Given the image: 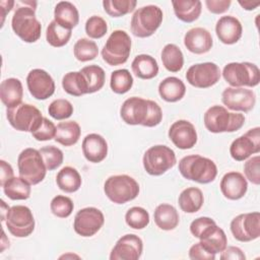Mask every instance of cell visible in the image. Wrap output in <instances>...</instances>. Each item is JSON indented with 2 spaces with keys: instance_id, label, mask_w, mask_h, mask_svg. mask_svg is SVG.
I'll use <instances>...</instances> for the list:
<instances>
[{
  "instance_id": "6da1fadb",
  "label": "cell",
  "mask_w": 260,
  "mask_h": 260,
  "mask_svg": "<svg viewBox=\"0 0 260 260\" xmlns=\"http://www.w3.org/2000/svg\"><path fill=\"white\" fill-rule=\"evenodd\" d=\"M120 116L128 125L154 127L161 122L162 111L154 101L132 96L122 104Z\"/></svg>"
},
{
  "instance_id": "7a4b0ae2",
  "label": "cell",
  "mask_w": 260,
  "mask_h": 260,
  "mask_svg": "<svg viewBox=\"0 0 260 260\" xmlns=\"http://www.w3.org/2000/svg\"><path fill=\"white\" fill-rule=\"evenodd\" d=\"M23 6H18L11 19L14 34L25 43L37 42L42 32L41 22L36 16L37 2L24 1Z\"/></svg>"
},
{
  "instance_id": "3957f363",
  "label": "cell",
  "mask_w": 260,
  "mask_h": 260,
  "mask_svg": "<svg viewBox=\"0 0 260 260\" xmlns=\"http://www.w3.org/2000/svg\"><path fill=\"white\" fill-rule=\"evenodd\" d=\"M179 172L190 181L200 184H208L214 181L217 176L215 162L199 154L186 155L179 161Z\"/></svg>"
},
{
  "instance_id": "277c9868",
  "label": "cell",
  "mask_w": 260,
  "mask_h": 260,
  "mask_svg": "<svg viewBox=\"0 0 260 260\" xmlns=\"http://www.w3.org/2000/svg\"><path fill=\"white\" fill-rule=\"evenodd\" d=\"M205 128L211 133L235 132L245 123V116L240 113L229 112L222 106H211L203 116Z\"/></svg>"
},
{
  "instance_id": "5b68a950",
  "label": "cell",
  "mask_w": 260,
  "mask_h": 260,
  "mask_svg": "<svg viewBox=\"0 0 260 260\" xmlns=\"http://www.w3.org/2000/svg\"><path fill=\"white\" fill-rule=\"evenodd\" d=\"M139 190V184L128 175L111 176L104 185L106 196L116 204H124L135 199Z\"/></svg>"
},
{
  "instance_id": "8992f818",
  "label": "cell",
  "mask_w": 260,
  "mask_h": 260,
  "mask_svg": "<svg viewBox=\"0 0 260 260\" xmlns=\"http://www.w3.org/2000/svg\"><path fill=\"white\" fill-rule=\"evenodd\" d=\"M164 18L161 9L156 5L138 8L131 18V31L137 38H148L160 26Z\"/></svg>"
},
{
  "instance_id": "52a82bcc",
  "label": "cell",
  "mask_w": 260,
  "mask_h": 260,
  "mask_svg": "<svg viewBox=\"0 0 260 260\" xmlns=\"http://www.w3.org/2000/svg\"><path fill=\"white\" fill-rule=\"evenodd\" d=\"M131 52V39L122 29L114 30L102 49L103 60L111 65L118 66L126 63Z\"/></svg>"
},
{
  "instance_id": "ba28073f",
  "label": "cell",
  "mask_w": 260,
  "mask_h": 260,
  "mask_svg": "<svg viewBox=\"0 0 260 260\" xmlns=\"http://www.w3.org/2000/svg\"><path fill=\"white\" fill-rule=\"evenodd\" d=\"M224 80L233 87H254L260 82V70L250 62H231L222 69Z\"/></svg>"
},
{
  "instance_id": "9c48e42d",
  "label": "cell",
  "mask_w": 260,
  "mask_h": 260,
  "mask_svg": "<svg viewBox=\"0 0 260 260\" xmlns=\"http://www.w3.org/2000/svg\"><path fill=\"white\" fill-rule=\"evenodd\" d=\"M17 167L19 177L27 181L30 185L41 183L45 179L48 171L40 150L31 147L25 148L19 153Z\"/></svg>"
},
{
  "instance_id": "30bf717a",
  "label": "cell",
  "mask_w": 260,
  "mask_h": 260,
  "mask_svg": "<svg viewBox=\"0 0 260 260\" xmlns=\"http://www.w3.org/2000/svg\"><path fill=\"white\" fill-rule=\"evenodd\" d=\"M142 162L147 174L160 176L176 165L177 158L172 148L167 145L157 144L149 147L144 152Z\"/></svg>"
},
{
  "instance_id": "8fae6325",
  "label": "cell",
  "mask_w": 260,
  "mask_h": 260,
  "mask_svg": "<svg viewBox=\"0 0 260 260\" xmlns=\"http://www.w3.org/2000/svg\"><path fill=\"white\" fill-rule=\"evenodd\" d=\"M6 117L14 129L30 133L40 125L44 118L37 107L25 103L7 108Z\"/></svg>"
},
{
  "instance_id": "7c38bea8",
  "label": "cell",
  "mask_w": 260,
  "mask_h": 260,
  "mask_svg": "<svg viewBox=\"0 0 260 260\" xmlns=\"http://www.w3.org/2000/svg\"><path fill=\"white\" fill-rule=\"evenodd\" d=\"M9 233L16 238L28 237L35 230V218L31 210L24 205L10 207L5 218Z\"/></svg>"
},
{
  "instance_id": "4fadbf2b",
  "label": "cell",
  "mask_w": 260,
  "mask_h": 260,
  "mask_svg": "<svg viewBox=\"0 0 260 260\" xmlns=\"http://www.w3.org/2000/svg\"><path fill=\"white\" fill-rule=\"evenodd\" d=\"M234 238L239 242H251L260 236V213L258 211L237 215L230 224Z\"/></svg>"
},
{
  "instance_id": "5bb4252c",
  "label": "cell",
  "mask_w": 260,
  "mask_h": 260,
  "mask_svg": "<svg viewBox=\"0 0 260 260\" xmlns=\"http://www.w3.org/2000/svg\"><path fill=\"white\" fill-rule=\"evenodd\" d=\"M220 78L219 67L212 62L197 63L189 67L186 79L189 84L197 88H208L216 84Z\"/></svg>"
},
{
  "instance_id": "9a60e30c",
  "label": "cell",
  "mask_w": 260,
  "mask_h": 260,
  "mask_svg": "<svg viewBox=\"0 0 260 260\" xmlns=\"http://www.w3.org/2000/svg\"><path fill=\"white\" fill-rule=\"evenodd\" d=\"M105 216L96 207H85L77 211L74 217L73 229L81 237L94 236L104 225Z\"/></svg>"
},
{
  "instance_id": "2e32d148",
  "label": "cell",
  "mask_w": 260,
  "mask_h": 260,
  "mask_svg": "<svg viewBox=\"0 0 260 260\" xmlns=\"http://www.w3.org/2000/svg\"><path fill=\"white\" fill-rule=\"evenodd\" d=\"M260 151V128L255 127L236 138L230 146V154L237 161H243Z\"/></svg>"
},
{
  "instance_id": "e0dca14e",
  "label": "cell",
  "mask_w": 260,
  "mask_h": 260,
  "mask_svg": "<svg viewBox=\"0 0 260 260\" xmlns=\"http://www.w3.org/2000/svg\"><path fill=\"white\" fill-rule=\"evenodd\" d=\"M221 102L230 110L247 113L254 108L256 95L252 89L230 86L222 91Z\"/></svg>"
},
{
  "instance_id": "ac0fdd59",
  "label": "cell",
  "mask_w": 260,
  "mask_h": 260,
  "mask_svg": "<svg viewBox=\"0 0 260 260\" xmlns=\"http://www.w3.org/2000/svg\"><path fill=\"white\" fill-rule=\"evenodd\" d=\"M26 85L29 93L40 101L49 99L55 92L54 79L44 69L30 70L26 76Z\"/></svg>"
},
{
  "instance_id": "d6986e66",
  "label": "cell",
  "mask_w": 260,
  "mask_h": 260,
  "mask_svg": "<svg viewBox=\"0 0 260 260\" xmlns=\"http://www.w3.org/2000/svg\"><path fill=\"white\" fill-rule=\"evenodd\" d=\"M143 250L142 240L134 234L122 236L111 251V260H138Z\"/></svg>"
},
{
  "instance_id": "ffe728a7",
  "label": "cell",
  "mask_w": 260,
  "mask_h": 260,
  "mask_svg": "<svg viewBox=\"0 0 260 260\" xmlns=\"http://www.w3.org/2000/svg\"><path fill=\"white\" fill-rule=\"evenodd\" d=\"M169 138L180 149H190L197 142V132L194 125L187 120L174 122L169 129Z\"/></svg>"
},
{
  "instance_id": "44dd1931",
  "label": "cell",
  "mask_w": 260,
  "mask_h": 260,
  "mask_svg": "<svg viewBox=\"0 0 260 260\" xmlns=\"http://www.w3.org/2000/svg\"><path fill=\"white\" fill-rule=\"evenodd\" d=\"M218 40L225 45L236 44L242 37L243 26L240 20L233 15L221 16L215 24Z\"/></svg>"
},
{
  "instance_id": "7402d4cb",
  "label": "cell",
  "mask_w": 260,
  "mask_h": 260,
  "mask_svg": "<svg viewBox=\"0 0 260 260\" xmlns=\"http://www.w3.org/2000/svg\"><path fill=\"white\" fill-rule=\"evenodd\" d=\"M219 188L225 198L238 200L245 196L248 190V183L241 173L229 172L221 178Z\"/></svg>"
},
{
  "instance_id": "603a6c76",
  "label": "cell",
  "mask_w": 260,
  "mask_h": 260,
  "mask_svg": "<svg viewBox=\"0 0 260 260\" xmlns=\"http://www.w3.org/2000/svg\"><path fill=\"white\" fill-rule=\"evenodd\" d=\"M184 45L191 53L200 55L210 51L213 45V40L206 28L193 27L185 34Z\"/></svg>"
},
{
  "instance_id": "cb8c5ba5",
  "label": "cell",
  "mask_w": 260,
  "mask_h": 260,
  "mask_svg": "<svg viewBox=\"0 0 260 260\" xmlns=\"http://www.w3.org/2000/svg\"><path fill=\"white\" fill-rule=\"evenodd\" d=\"M82 153L84 157L93 164L103 161L108 154L106 139L96 133L87 134L82 140Z\"/></svg>"
},
{
  "instance_id": "d4e9b609",
  "label": "cell",
  "mask_w": 260,
  "mask_h": 260,
  "mask_svg": "<svg viewBox=\"0 0 260 260\" xmlns=\"http://www.w3.org/2000/svg\"><path fill=\"white\" fill-rule=\"evenodd\" d=\"M199 240L202 246L214 255L217 253H221L228 245V239L224 231L216 223L208 226L201 234Z\"/></svg>"
},
{
  "instance_id": "484cf974",
  "label": "cell",
  "mask_w": 260,
  "mask_h": 260,
  "mask_svg": "<svg viewBox=\"0 0 260 260\" xmlns=\"http://www.w3.org/2000/svg\"><path fill=\"white\" fill-rule=\"evenodd\" d=\"M23 96L22 83L18 78L4 79L0 84V99L6 108H12L21 103Z\"/></svg>"
},
{
  "instance_id": "4316f807",
  "label": "cell",
  "mask_w": 260,
  "mask_h": 260,
  "mask_svg": "<svg viewBox=\"0 0 260 260\" xmlns=\"http://www.w3.org/2000/svg\"><path fill=\"white\" fill-rule=\"evenodd\" d=\"M158 93L164 101L168 103H176L184 98L186 86L180 78L169 76L159 82Z\"/></svg>"
},
{
  "instance_id": "83f0119b",
  "label": "cell",
  "mask_w": 260,
  "mask_h": 260,
  "mask_svg": "<svg viewBox=\"0 0 260 260\" xmlns=\"http://www.w3.org/2000/svg\"><path fill=\"white\" fill-rule=\"evenodd\" d=\"M54 20L63 27L72 29L79 22L78 10L71 2L60 1L54 9Z\"/></svg>"
},
{
  "instance_id": "f1b7e54d",
  "label": "cell",
  "mask_w": 260,
  "mask_h": 260,
  "mask_svg": "<svg viewBox=\"0 0 260 260\" xmlns=\"http://www.w3.org/2000/svg\"><path fill=\"white\" fill-rule=\"evenodd\" d=\"M153 217L157 228L164 231H172L176 229L180 221V216L177 209L168 203L157 205L154 209Z\"/></svg>"
},
{
  "instance_id": "f546056e",
  "label": "cell",
  "mask_w": 260,
  "mask_h": 260,
  "mask_svg": "<svg viewBox=\"0 0 260 260\" xmlns=\"http://www.w3.org/2000/svg\"><path fill=\"white\" fill-rule=\"evenodd\" d=\"M172 5L177 18L187 23L197 20L201 14L202 4L199 0H174Z\"/></svg>"
},
{
  "instance_id": "4dcf8cb0",
  "label": "cell",
  "mask_w": 260,
  "mask_h": 260,
  "mask_svg": "<svg viewBox=\"0 0 260 260\" xmlns=\"http://www.w3.org/2000/svg\"><path fill=\"white\" fill-rule=\"evenodd\" d=\"M131 68L135 76L140 79H151L158 73V64L156 60L150 55H137L132 63Z\"/></svg>"
},
{
  "instance_id": "1f68e13d",
  "label": "cell",
  "mask_w": 260,
  "mask_h": 260,
  "mask_svg": "<svg viewBox=\"0 0 260 260\" xmlns=\"http://www.w3.org/2000/svg\"><path fill=\"white\" fill-rule=\"evenodd\" d=\"M203 202V193L197 187H190L184 189L178 198L180 208L186 213L197 212L202 207Z\"/></svg>"
},
{
  "instance_id": "d6a6232c",
  "label": "cell",
  "mask_w": 260,
  "mask_h": 260,
  "mask_svg": "<svg viewBox=\"0 0 260 260\" xmlns=\"http://www.w3.org/2000/svg\"><path fill=\"white\" fill-rule=\"evenodd\" d=\"M81 129L77 122L75 121H65L60 122L56 126L55 141L64 145L71 146L74 145L80 138Z\"/></svg>"
},
{
  "instance_id": "836d02e7",
  "label": "cell",
  "mask_w": 260,
  "mask_h": 260,
  "mask_svg": "<svg viewBox=\"0 0 260 260\" xmlns=\"http://www.w3.org/2000/svg\"><path fill=\"white\" fill-rule=\"evenodd\" d=\"M56 183L60 190L66 193L76 192L82 184L81 176L73 167H64L56 176Z\"/></svg>"
},
{
  "instance_id": "e575fe53",
  "label": "cell",
  "mask_w": 260,
  "mask_h": 260,
  "mask_svg": "<svg viewBox=\"0 0 260 260\" xmlns=\"http://www.w3.org/2000/svg\"><path fill=\"white\" fill-rule=\"evenodd\" d=\"M3 188L4 194L11 200H26L30 196V184L21 177H12Z\"/></svg>"
},
{
  "instance_id": "d590c367",
  "label": "cell",
  "mask_w": 260,
  "mask_h": 260,
  "mask_svg": "<svg viewBox=\"0 0 260 260\" xmlns=\"http://www.w3.org/2000/svg\"><path fill=\"white\" fill-rule=\"evenodd\" d=\"M63 89L73 96H81L88 93L86 81L80 71H70L62 78Z\"/></svg>"
},
{
  "instance_id": "8d00e7d4",
  "label": "cell",
  "mask_w": 260,
  "mask_h": 260,
  "mask_svg": "<svg viewBox=\"0 0 260 260\" xmlns=\"http://www.w3.org/2000/svg\"><path fill=\"white\" fill-rule=\"evenodd\" d=\"M161 61L170 72H179L184 65V56L181 49L175 44H167L161 51Z\"/></svg>"
},
{
  "instance_id": "74e56055",
  "label": "cell",
  "mask_w": 260,
  "mask_h": 260,
  "mask_svg": "<svg viewBox=\"0 0 260 260\" xmlns=\"http://www.w3.org/2000/svg\"><path fill=\"white\" fill-rule=\"evenodd\" d=\"M80 72L86 81L88 93H93L102 89L106 81V73L101 66L95 64L88 65L81 68Z\"/></svg>"
},
{
  "instance_id": "f35d334b",
  "label": "cell",
  "mask_w": 260,
  "mask_h": 260,
  "mask_svg": "<svg viewBox=\"0 0 260 260\" xmlns=\"http://www.w3.org/2000/svg\"><path fill=\"white\" fill-rule=\"evenodd\" d=\"M71 34V29L65 28L55 20H52L46 30V40L52 47L60 48L69 42Z\"/></svg>"
},
{
  "instance_id": "ab89813d",
  "label": "cell",
  "mask_w": 260,
  "mask_h": 260,
  "mask_svg": "<svg viewBox=\"0 0 260 260\" xmlns=\"http://www.w3.org/2000/svg\"><path fill=\"white\" fill-rule=\"evenodd\" d=\"M74 57L80 62H87L95 59L99 54V48L94 41L86 38L79 39L73 47Z\"/></svg>"
},
{
  "instance_id": "60d3db41",
  "label": "cell",
  "mask_w": 260,
  "mask_h": 260,
  "mask_svg": "<svg viewBox=\"0 0 260 260\" xmlns=\"http://www.w3.org/2000/svg\"><path fill=\"white\" fill-rule=\"evenodd\" d=\"M133 85V77L129 70L118 69L112 72L110 86L111 89L118 94L126 93L131 89Z\"/></svg>"
},
{
  "instance_id": "b9f144b4",
  "label": "cell",
  "mask_w": 260,
  "mask_h": 260,
  "mask_svg": "<svg viewBox=\"0 0 260 260\" xmlns=\"http://www.w3.org/2000/svg\"><path fill=\"white\" fill-rule=\"evenodd\" d=\"M137 5L135 0H104V10L112 17H121L134 10Z\"/></svg>"
},
{
  "instance_id": "7bdbcfd3",
  "label": "cell",
  "mask_w": 260,
  "mask_h": 260,
  "mask_svg": "<svg viewBox=\"0 0 260 260\" xmlns=\"http://www.w3.org/2000/svg\"><path fill=\"white\" fill-rule=\"evenodd\" d=\"M126 223L134 230H142L149 223V213L140 206H133L125 214Z\"/></svg>"
},
{
  "instance_id": "ee69618b",
  "label": "cell",
  "mask_w": 260,
  "mask_h": 260,
  "mask_svg": "<svg viewBox=\"0 0 260 260\" xmlns=\"http://www.w3.org/2000/svg\"><path fill=\"white\" fill-rule=\"evenodd\" d=\"M40 152L48 171L56 170L63 162L64 155L62 150L54 145L43 146L40 149Z\"/></svg>"
},
{
  "instance_id": "f6af8a7d",
  "label": "cell",
  "mask_w": 260,
  "mask_h": 260,
  "mask_svg": "<svg viewBox=\"0 0 260 260\" xmlns=\"http://www.w3.org/2000/svg\"><path fill=\"white\" fill-rule=\"evenodd\" d=\"M73 208L74 204L71 198L64 195L55 196L50 203V209L52 213L60 218L68 217L72 213Z\"/></svg>"
},
{
  "instance_id": "bcb514c9",
  "label": "cell",
  "mask_w": 260,
  "mask_h": 260,
  "mask_svg": "<svg viewBox=\"0 0 260 260\" xmlns=\"http://www.w3.org/2000/svg\"><path fill=\"white\" fill-rule=\"evenodd\" d=\"M72 104L65 99H57L53 101L48 108L49 115L55 120H65L68 119L73 114Z\"/></svg>"
},
{
  "instance_id": "7dc6e473",
  "label": "cell",
  "mask_w": 260,
  "mask_h": 260,
  "mask_svg": "<svg viewBox=\"0 0 260 260\" xmlns=\"http://www.w3.org/2000/svg\"><path fill=\"white\" fill-rule=\"evenodd\" d=\"M108 31L107 21L98 15L90 16L85 22V32L91 39H101Z\"/></svg>"
},
{
  "instance_id": "c3c4849f",
  "label": "cell",
  "mask_w": 260,
  "mask_h": 260,
  "mask_svg": "<svg viewBox=\"0 0 260 260\" xmlns=\"http://www.w3.org/2000/svg\"><path fill=\"white\" fill-rule=\"evenodd\" d=\"M31 135L38 141L51 140L55 138L56 126L52 121L44 117L40 125L31 132Z\"/></svg>"
},
{
  "instance_id": "681fc988",
  "label": "cell",
  "mask_w": 260,
  "mask_h": 260,
  "mask_svg": "<svg viewBox=\"0 0 260 260\" xmlns=\"http://www.w3.org/2000/svg\"><path fill=\"white\" fill-rule=\"evenodd\" d=\"M260 156L255 155L249 158L244 165V174L246 179H248L252 184L259 185L260 184Z\"/></svg>"
},
{
  "instance_id": "f907efd6",
  "label": "cell",
  "mask_w": 260,
  "mask_h": 260,
  "mask_svg": "<svg viewBox=\"0 0 260 260\" xmlns=\"http://www.w3.org/2000/svg\"><path fill=\"white\" fill-rule=\"evenodd\" d=\"M216 223L212 218L207 216H201L196 219H194L190 224V232L195 237L198 238L201 236V234L211 224Z\"/></svg>"
},
{
  "instance_id": "816d5d0a",
  "label": "cell",
  "mask_w": 260,
  "mask_h": 260,
  "mask_svg": "<svg viewBox=\"0 0 260 260\" xmlns=\"http://www.w3.org/2000/svg\"><path fill=\"white\" fill-rule=\"evenodd\" d=\"M189 258L192 260H214L215 255L207 251L200 242L191 246L189 250Z\"/></svg>"
},
{
  "instance_id": "f5cc1de1",
  "label": "cell",
  "mask_w": 260,
  "mask_h": 260,
  "mask_svg": "<svg viewBox=\"0 0 260 260\" xmlns=\"http://www.w3.org/2000/svg\"><path fill=\"white\" fill-rule=\"evenodd\" d=\"M232 4L231 0H205V5L209 12L221 14L225 12Z\"/></svg>"
},
{
  "instance_id": "db71d44e",
  "label": "cell",
  "mask_w": 260,
  "mask_h": 260,
  "mask_svg": "<svg viewBox=\"0 0 260 260\" xmlns=\"http://www.w3.org/2000/svg\"><path fill=\"white\" fill-rule=\"evenodd\" d=\"M220 259L221 260H245L246 256L239 247L226 246L225 249L220 253Z\"/></svg>"
},
{
  "instance_id": "11a10c76",
  "label": "cell",
  "mask_w": 260,
  "mask_h": 260,
  "mask_svg": "<svg viewBox=\"0 0 260 260\" xmlns=\"http://www.w3.org/2000/svg\"><path fill=\"white\" fill-rule=\"evenodd\" d=\"M0 186L3 187L4 184L9 181L13 176V169L10 164L4 159L0 160Z\"/></svg>"
},
{
  "instance_id": "9f6ffc18",
  "label": "cell",
  "mask_w": 260,
  "mask_h": 260,
  "mask_svg": "<svg viewBox=\"0 0 260 260\" xmlns=\"http://www.w3.org/2000/svg\"><path fill=\"white\" fill-rule=\"evenodd\" d=\"M15 4L14 1H1L0 7H1V16H2V23L4 22V18L6 14L12 9L13 5Z\"/></svg>"
},
{
  "instance_id": "6f0895ef",
  "label": "cell",
  "mask_w": 260,
  "mask_h": 260,
  "mask_svg": "<svg viewBox=\"0 0 260 260\" xmlns=\"http://www.w3.org/2000/svg\"><path fill=\"white\" fill-rule=\"evenodd\" d=\"M239 4L246 10H254L260 5V1H251V0L239 1Z\"/></svg>"
}]
</instances>
